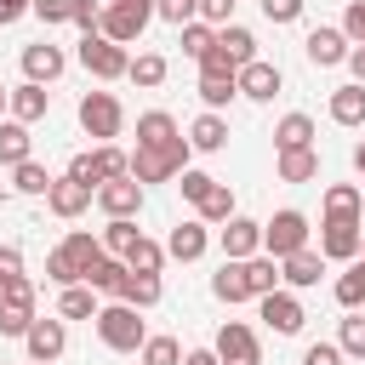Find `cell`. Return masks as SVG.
<instances>
[{
    "mask_svg": "<svg viewBox=\"0 0 365 365\" xmlns=\"http://www.w3.org/2000/svg\"><path fill=\"white\" fill-rule=\"evenodd\" d=\"M103 262V240L97 234H86V228H74L51 257H46V279L51 285H86V274Z\"/></svg>",
    "mask_w": 365,
    "mask_h": 365,
    "instance_id": "6da1fadb",
    "label": "cell"
},
{
    "mask_svg": "<svg viewBox=\"0 0 365 365\" xmlns=\"http://www.w3.org/2000/svg\"><path fill=\"white\" fill-rule=\"evenodd\" d=\"M188 137H171L165 148H131L125 154V171L137 177V182H171L177 171H188Z\"/></svg>",
    "mask_w": 365,
    "mask_h": 365,
    "instance_id": "7a4b0ae2",
    "label": "cell"
},
{
    "mask_svg": "<svg viewBox=\"0 0 365 365\" xmlns=\"http://www.w3.org/2000/svg\"><path fill=\"white\" fill-rule=\"evenodd\" d=\"M137 314H143V308H131V302H120V297H114L108 308H97V314H91V325H97L103 348H114V354H137V348H143V336H148Z\"/></svg>",
    "mask_w": 365,
    "mask_h": 365,
    "instance_id": "3957f363",
    "label": "cell"
},
{
    "mask_svg": "<svg viewBox=\"0 0 365 365\" xmlns=\"http://www.w3.org/2000/svg\"><path fill=\"white\" fill-rule=\"evenodd\" d=\"M80 63H86V74H97V80H125L131 51L114 46L108 34H86V40H80Z\"/></svg>",
    "mask_w": 365,
    "mask_h": 365,
    "instance_id": "277c9868",
    "label": "cell"
},
{
    "mask_svg": "<svg viewBox=\"0 0 365 365\" xmlns=\"http://www.w3.org/2000/svg\"><path fill=\"white\" fill-rule=\"evenodd\" d=\"M80 125H86V137H120V125H125V108H120V97L114 91H86L80 97Z\"/></svg>",
    "mask_w": 365,
    "mask_h": 365,
    "instance_id": "5b68a950",
    "label": "cell"
},
{
    "mask_svg": "<svg viewBox=\"0 0 365 365\" xmlns=\"http://www.w3.org/2000/svg\"><path fill=\"white\" fill-rule=\"evenodd\" d=\"M308 245V217L302 211H274L268 222H262V251L268 257H291V251H302Z\"/></svg>",
    "mask_w": 365,
    "mask_h": 365,
    "instance_id": "8992f818",
    "label": "cell"
},
{
    "mask_svg": "<svg viewBox=\"0 0 365 365\" xmlns=\"http://www.w3.org/2000/svg\"><path fill=\"white\" fill-rule=\"evenodd\" d=\"M359 234H365V222H354V217H325V222H319V257H325V262H354V257H359Z\"/></svg>",
    "mask_w": 365,
    "mask_h": 365,
    "instance_id": "52a82bcc",
    "label": "cell"
},
{
    "mask_svg": "<svg viewBox=\"0 0 365 365\" xmlns=\"http://www.w3.org/2000/svg\"><path fill=\"white\" fill-rule=\"evenodd\" d=\"M91 200H97V188H86L80 177H51V188H46V205H51V217H63V222H74V217H86L91 211Z\"/></svg>",
    "mask_w": 365,
    "mask_h": 365,
    "instance_id": "ba28073f",
    "label": "cell"
},
{
    "mask_svg": "<svg viewBox=\"0 0 365 365\" xmlns=\"http://www.w3.org/2000/svg\"><path fill=\"white\" fill-rule=\"evenodd\" d=\"M217 359L222 365H262V348H257V331L251 325H240V319H228L222 331H217Z\"/></svg>",
    "mask_w": 365,
    "mask_h": 365,
    "instance_id": "9c48e42d",
    "label": "cell"
},
{
    "mask_svg": "<svg viewBox=\"0 0 365 365\" xmlns=\"http://www.w3.org/2000/svg\"><path fill=\"white\" fill-rule=\"evenodd\" d=\"M234 80H240V97H251V103H274L279 86H285L279 63H262V57H251L245 68H234Z\"/></svg>",
    "mask_w": 365,
    "mask_h": 365,
    "instance_id": "30bf717a",
    "label": "cell"
},
{
    "mask_svg": "<svg viewBox=\"0 0 365 365\" xmlns=\"http://www.w3.org/2000/svg\"><path fill=\"white\" fill-rule=\"evenodd\" d=\"M262 302V319H268V331H279V336H297L302 331V302H297V291H285V285H274L268 297H257Z\"/></svg>",
    "mask_w": 365,
    "mask_h": 365,
    "instance_id": "8fae6325",
    "label": "cell"
},
{
    "mask_svg": "<svg viewBox=\"0 0 365 365\" xmlns=\"http://www.w3.org/2000/svg\"><path fill=\"white\" fill-rule=\"evenodd\" d=\"M143 29H148V11H131V6H120V0H108V6H103V17H97V34H108L114 46L143 40Z\"/></svg>",
    "mask_w": 365,
    "mask_h": 365,
    "instance_id": "7c38bea8",
    "label": "cell"
},
{
    "mask_svg": "<svg viewBox=\"0 0 365 365\" xmlns=\"http://www.w3.org/2000/svg\"><path fill=\"white\" fill-rule=\"evenodd\" d=\"M97 205L108 211V217H137L143 211V182L125 171V177H108V182H97Z\"/></svg>",
    "mask_w": 365,
    "mask_h": 365,
    "instance_id": "4fadbf2b",
    "label": "cell"
},
{
    "mask_svg": "<svg viewBox=\"0 0 365 365\" xmlns=\"http://www.w3.org/2000/svg\"><path fill=\"white\" fill-rule=\"evenodd\" d=\"M217 240H222V257H228V262H245V257H257V251H262V222H251V217H240V211H234V217L222 222V234H217Z\"/></svg>",
    "mask_w": 365,
    "mask_h": 365,
    "instance_id": "5bb4252c",
    "label": "cell"
},
{
    "mask_svg": "<svg viewBox=\"0 0 365 365\" xmlns=\"http://www.w3.org/2000/svg\"><path fill=\"white\" fill-rule=\"evenodd\" d=\"M205 245H211V222L182 217V222L171 228V240H165V257H177V262H200V257H205Z\"/></svg>",
    "mask_w": 365,
    "mask_h": 365,
    "instance_id": "9a60e30c",
    "label": "cell"
},
{
    "mask_svg": "<svg viewBox=\"0 0 365 365\" xmlns=\"http://www.w3.org/2000/svg\"><path fill=\"white\" fill-rule=\"evenodd\" d=\"M302 51H308V63L314 68H336V63H348V34L342 29H308V40H302Z\"/></svg>",
    "mask_w": 365,
    "mask_h": 365,
    "instance_id": "2e32d148",
    "label": "cell"
},
{
    "mask_svg": "<svg viewBox=\"0 0 365 365\" xmlns=\"http://www.w3.org/2000/svg\"><path fill=\"white\" fill-rule=\"evenodd\" d=\"M68 68V57H63V46H51V40H34V46H23V74L29 80H40V86H51L57 74Z\"/></svg>",
    "mask_w": 365,
    "mask_h": 365,
    "instance_id": "e0dca14e",
    "label": "cell"
},
{
    "mask_svg": "<svg viewBox=\"0 0 365 365\" xmlns=\"http://www.w3.org/2000/svg\"><path fill=\"white\" fill-rule=\"evenodd\" d=\"M274 177L279 182H314L319 177V148H274Z\"/></svg>",
    "mask_w": 365,
    "mask_h": 365,
    "instance_id": "ac0fdd59",
    "label": "cell"
},
{
    "mask_svg": "<svg viewBox=\"0 0 365 365\" xmlns=\"http://www.w3.org/2000/svg\"><path fill=\"white\" fill-rule=\"evenodd\" d=\"M23 348H29V359H63V348H68L63 319H34V325L23 331Z\"/></svg>",
    "mask_w": 365,
    "mask_h": 365,
    "instance_id": "d6986e66",
    "label": "cell"
},
{
    "mask_svg": "<svg viewBox=\"0 0 365 365\" xmlns=\"http://www.w3.org/2000/svg\"><path fill=\"white\" fill-rule=\"evenodd\" d=\"M6 108H11V120H23V125H34V120H46V108H51V91H46L40 80H23V86H11V97H6Z\"/></svg>",
    "mask_w": 365,
    "mask_h": 365,
    "instance_id": "ffe728a7",
    "label": "cell"
},
{
    "mask_svg": "<svg viewBox=\"0 0 365 365\" xmlns=\"http://www.w3.org/2000/svg\"><path fill=\"white\" fill-rule=\"evenodd\" d=\"M319 274H325V257L319 251H291V257H279V279L291 285V291H308V285H319Z\"/></svg>",
    "mask_w": 365,
    "mask_h": 365,
    "instance_id": "44dd1931",
    "label": "cell"
},
{
    "mask_svg": "<svg viewBox=\"0 0 365 365\" xmlns=\"http://www.w3.org/2000/svg\"><path fill=\"white\" fill-rule=\"evenodd\" d=\"M217 51H222L234 68H245V63L257 57V34H251L245 23H222V29H217Z\"/></svg>",
    "mask_w": 365,
    "mask_h": 365,
    "instance_id": "7402d4cb",
    "label": "cell"
},
{
    "mask_svg": "<svg viewBox=\"0 0 365 365\" xmlns=\"http://www.w3.org/2000/svg\"><path fill=\"white\" fill-rule=\"evenodd\" d=\"M188 148H200V154H217V148H228V120H222L217 108H205V114L188 125Z\"/></svg>",
    "mask_w": 365,
    "mask_h": 365,
    "instance_id": "603a6c76",
    "label": "cell"
},
{
    "mask_svg": "<svg viewBox=\"0 0 365 365\" xmlns=\"http://www.w3.org/2000/svg\"><path fill=\"white\" fill-rule=\"evenodd\" d=\"M171 137H182V131H177V120H171L165 108H148V114H137V148H165Z\"/></svg>",
    "mask_w": 365,
    "mask_h": 365,
    "instance_id": "cb8c5ba5",
    "label": "cell"
},
{
    "mask_svg": "<svg viewBox=\"0 0 365 365\" xmlns=\"http://www.w3.org/2000/svg\"><path fill=\"white\" fill-rule=\"evenodd\" d=\"M211 297H217V302H228V308H234V302H245V297H251V285H245V262H222V268L211 274Z\"/></svg>",
    "mask_w": 365,
    "mask_h": 365,
    "instance_id": "d4e9b609",
    "label": "cell"
},
{
    "mask_svg": "<svg viewBox=\"0 0 365 365\" xmlns=\"http://www.w3.org/2000/svg\"><path fill=\"white\" fill-rule=\"evenodd\" d=\"M331 120H336V125H365V86H359V80L331 91Z\"/></svg>",
    "mask_w": 365,
    "mask_h": 365,
    "instance_id": "484cf974",
    "label": "cell"
},
{
    "mask_svg": "<svg viewBox=\"0 0 365 365\" xmlns=\"http://www.w3.org/2000/svg\"><path fill=\"white\" fill-rule=\"evenodd\" d=\"M120 262H125L131 274H160V268H165V245H160V240H148V234H137V240H131V251H125Z\"/></svg>",
    "mask_w": 365,
    "mask_h": 365,
    "instance_id": "4316f807",
    "label": "cell"
},
{
    "mask_svg": "<svg viewBox=\"0 0 365 365\" xmlns=\"http://www.w3.org/2000/svg\"><path fill=\"white\" fill-rule=\"evenodd\" d=\"M359 211H365V188H354V182H331L325 188V217H354L359 222Z\"/></svg>",
    "mask_w": 365,
    "mask_h": 365,
    "instance_id": "83f0119b",
    "label": "cell"
},
{
    "mask_svg": "<svg viewBox=\"0 0 365 365\" xmlns=\"http://www.w3.org/2000/svg\"><path fill=\"white\" fill-rule=\"evenodd\" d=\"M245 285H251V297H268L279 285V257H268V251L245 257Z\"/></svg>",
    "mask_w": 365,
    "mask_h": 365,
    "instance_id": "f1b7e54d",
    "label": "cell"
},
{
    "mask_svg": "<svg viewBox=\"0 0 365 365\" xmlns=\"http://www.w3.org/2000/svg\"><path fill=\"white\" fill-rule=\"evenodd\" d=\"M29 148H34L29 125H23V120H0V165H17V160H29Z\"/></svg>",
    "mask_w": 365,
    "mask_h": 365,
    "instance_id": "f546056e",
    "label": "cell"
},
{
    "mask_svg": "<svg viewBox=\"0 0 365 365\" xmlns=\"http://www.w3.org/2000/svg\"><path fill=\"white\" fill-rule=\"evenodd\" d=\"M125 274H131V268H125L120 257H108V251H103V262H97L91 274H86V285H91V291H103V297H120V285H125Z\"/></svg>",
    "mask_w": 365,
    "mask_h": 365,
    "instance_id": "4dcf8cb0",
    "label": "cell"
},
{
    "mask_svg": "<svg viewBox=\"0 0 365 365\" xmlns=\"http://www.w3.org/2000/svg\"><path fill=\"white\" fill-rule=\"evenodd\" d=\"M91 314H97V291H91V285H63L57 319H91Z\"/></svg>",
    "mask_w": 365,
    "mask_h": 365,
    "instance_id": "1f68e13d",
    "label": "cell"
},
{
    "mask_svg": "<svg viewBox=\"0 0 365 365\" xmlns=\"http://www.w3.org/2000/svg\"><path fill=\"white\" fill-rule=\"evenodd\" d=\"M240 97V80L234 74H200V103L205 108H228Z\"/></svg>",
    "mask_w": 365,
    "mask_h": 365,
    "instance_id": "d6a6232c",
    "label": "cell"
},
{
    "mask_svg": "<svg viewBox=\"0 0 365 365\" xmlns=\"http://www.w3.org/2000/svg\"><path fill=\"white\" fill-rule=\"evenodd\" d=\"M308 143H314V120L308 114H285L274 125V148H308Z\"/></svg>",
    "mask_w": 365,
    "mask_h": 365,
    "instance_id": "836d02e7",
    "label": "cell"
},
{
    "mask_svg": "<svg viewBox=\"0 0 365 365\" xmlns=\"http://www.w3.org/2000/svg\"><path fill=\"white\" fill-rule=\"evenodd\" d=\"M11 188H17V194H46V188H51V171L29 154V160H17V165H11Z\"/></svg>",
    "mask_w": 365,
    "mask_h": 365,
    "instance_id": "e575fe53",
    "label": "cell"
},
{
    "mask_svg": "<svg viewBox=\"0 0 365 365\" xmlns=\"http://www.w3.org/2000/svg\"><path fill=\"white\" fill-rule=\"evenodd\" d=\"M194 211H200V222H228V217H234V188H228V182H211Z\"/></svg>",
    "mask_w": 365,
    "mask_h": 365,
    "instance_id": "d590c367",
    "label": "cell"
},
{
    "mask_svg": "<svg viewBox=\"0 0 365 365\" xmlns=\"http://www.w3.org/2000/svg\"><path fill=\"white\" fill-rule=\"evenodd\" d=\"M120 302H131V308H154V302H160V274H125Z\"/></svg>",
    "mask_w": 365,
    "mask_h": 365,
    "instance_id": "8d00e7d4",
    "label": "cell"
},
{
    "mask_svg": "<svg viewBox=\"0 0 365 365\" xmlns=\"http://www.w3.org/2000/svg\"><path fill=\"white\" fill-rule=\"evenodd\" d=\"M336 302H342V308H359V302H365V257H354V262L336 274Z\"/></svg>",
    "mask_w": 365,
    "mask_h": 365,
    "instance_id": "74e56055",
    "label": "cell"
},
{
    "mask_svg": "<svg viewBox=\"0 0 365 365\" xmlns=\"http://www.w3.org/2000/svg\"><path fill=\"white\" fill-rule=\"evenodd\" d=\"M137 234H143L137 217H108V228H103V251H108V257H125Z\"/></svg>",
    "mask_w": 365,
    "mask_h": 365,
    "instance_id": "f35d334b",
    "label": "cell"
},
{
    "mask_svg": "<svg viewBox=\"0 0 365 365\" xmlns=\"http://www.w3.org/2000/svg\"><path fill=\"white\" fill-rule=\"evenodd\" d=\"M336 348H342V359H365V314L348 308V319H342V331H336Z\"/></svg>",
    "mask_w": 365,
    "mask_h": 365,
    "instance_id": "ab89813d",
    "label": "cell"
},
{
    "mask_svg": "<svg viewBox=\"0 0 365 365\" xmlns=\"http://www.w3.org/2000/svg\"><path fill=\"white\" fill-rule=\"evenodd\" d=\"M125 80H137V86H160V80H165V57H160V51H137L131 68H125Z\"/></svg>",
    "mask_w": 365,
    "mask_h": 365,
    "instance_id": "60d3db41",
    "label": "cell"
},
{
    "mask_svg": "<svg viewBox=\"0 0 365 365\" xmlns=\"http://www.w3.org/2000/svg\"><path fill=\"white\" fill-rule=\"evenodd\" d=\"M143 365H182V348H177V336H143Z\"/></svg>",
    "mask_w": 365,
    "mask_h": 365,
    "instance_id": "b9f144b4",
    "label": "cell"
},
{
    "mask_svg": "<svg viewBox=\"0 0 365 365\" xmlns=\"http://www.w3.org/2000/svg\"><path fill=\"white\" fill-rule=\"evenodd\" d=\"M211 46H217V29H211V23H200V17H194V23H182V51H188L194 63H200Z\"/></svg>",
    "mask_w": 365,
    "mask_h": 365,
    "instance_id": "7bdbcfd3",
    "label": "cell"
},
{
    "mask_svg": "<svg viewBox=\"0 0 365 365\" xmlns=\"http://www.w3.org/2000/svg\"><path fill=\"white\" fill-rule=\"evenodd\" d=\"M34 325V308L29 302H0V336H23Z\"/></svg>",
    "mask_w": 365,
    "mask_h": 365,
    "instance_id": "ee69618b",
    "label": "cell"
},
{
    "mask_svg": "<svg viewBox=\"0 0 365 365\" xmlns=\"http://www.w3.org/2000/svg\"><path fill=\"white\" fill-rule=\"evenodd\" d=\"M154 17H165V23H194L200 17V0H154Z\"/></svg>",
    "mask_w": 365,
    "mask_h": 365,
    "instance_id": "f6af8a7d",
    "label": "cell"
},
{
    "mask_svg": "<svg viewBox=\"0 0 365 365\" xmlns=\"http://www.w3.org/2000/svg\"><path fill=\"white\" fill-rule=\"evenodd\" d=\"M91 160H97V171H103V182H108V177H125V154H120L114 143H97V148H91Z\"/></svg>",
    "mask_w": 365,
    "mask_h": 365,
    "instance_id": "bcb514c9",
    "label": "cell"
},
{
    "mask_svg": "<svg viewBox=\"0 0 365 365\" xmlns=\"http://www.w3.org/2000/svg\"><path fill=\"white\" fill-rule=\"evenodd\" d=\"M211 182H217V177H211V171H177V188H182V200H188V205H200V200H205V188H211Z\"/></svg>",
    "mask_w": 365,
    "mask_h": 365,
    "instance_id": "7dc6e473",
    "label": "cell"
},
{
    "mask_svg": "<svg viewBox=\"0 0 365 365\" xmlns=\"http://www.w3.org/2000/svg\"><path fill=\"white\" fill-rule=\"evenodd\" d=\"M97 17H103V0H74L68 6V23H80L86 34H97Z\"/></svg>",
    "mask_w": 365,
    "mask_h": 365,
    "instance_id": "c3c4849f",
    "label": "cell"
},
{
    "mask_svg": "<svg viewBox=\"0 0 365 365\" xmlns=\"http://www.w3.org/2000/svg\"><path fill=\"white\" fill-rule=\"evenodd\" d=\"M342 34H348V46H365V0H354L342 11Z\"/></svg>",
    "mask_w": 365,
    "mask_h": 365,
    "instance_id": "681fc988",
    "label": "cell"
},
{
    "mask_svg": "<svg viewBox=\"0 0 365 365\" xmlns=\"http://www.w3.org/2000/svg\"><path fill=\"white\" fill-rule=\"evenodd\" d=\"M200 23H211V29L234 23V0H200Z\"/></svg>",
    "mask_w": 365,
    "mask_h": 365,
    "instance_id": "f907efd6",
    "label": "cell"
},
{
    "mask_svg": "<svg viewBox=\"0 0 365 365\" xmlns=\"http://www.w3.org/2000/svg\"><path fill=\"white\" fill-rule=\"evenodd\" d=\"M302 365H342V348L336 342H308L302 348Z\"/></svg>",
    "mask_w": 365,
    "mask_h": 365,
    "instance_id": "816d5d0a",
    "label": "cell"
},
{
    "mask_svg": "<svg viewBox=\"0 0 365 365\" xmlns=\"http://www.w3.org/2000/svg\"><path fill=\"white\" fill-rule=\"evenodd\" d=\"M262 17L268 23H297L302 17V0H262Z\"/></svg>",
    "mask_w": 365,
    "mask_h": 365,
    "instance_id": "f5cc1de1",
    "label": "cell"
},
{
    "mask_svg": "<svg viewBox=\"0 0 365 365\" xmlns=\"http://www.w3.org/2000/svg\"><path fill=\"white\" fill-rule=\"evenodd\" d=\"M68 177H80L86 188H97V182H103V171H97V160H91V154H74V160H68Z\"/></svg>",
    "mask_w": 365,
    "mask_h": 365,
    "instance_id": "db71d44e",
    "label": "cell"
},
{
    "mask_svg": "<svg viewBox=\"0 0 365 365\" xmlns=\"http://www.w3.org/2000/svg\"><path fill=\"white\" fill-rule=\"evenodd\" d=\"M68 6H74V0H34L29 11H34L40 23H68Z\"/></svg>",
    "mask_w": 365,
    "mask_h": 365,
    "instance_id": "11a10c76",
    "label": "cell"
},
{
    "mask_svg": "<svg viewBox=\"0 0 365 365\" xmlns=\"http://www.w3.org/2000/svg\"><path fill=\"white\" fill-rule=\"evenodd\" d=\"M23 274V251L17 245H0V279H17Z\"/></svg>",
    "mask_w": 365,
    "mask_h": 365,
    "instance_id": "9f6ffc18",
    "label": "cell"
},
{
    "mask_svg": "<svg viewBox=\"0 0 365 365\" xmlns=\"http://www.w3.org/2000/svg\"><path fill=\"white\" fill-rule=\"evenodd\" d=\"M29 6H34V0H0V29L17 23V17H29Z\"/></svg>",
    "mask_w": 365,
    "mask_h": 365,
    "instance_id": "6f0895ef",
    "label": "cell"
},
{
    "mask_svg": "<svg viewBox=\"0 0 365 365\" xmlns=\"http://www.w3.org/2000/svg\"><path fill=\"white\" fill-rule=\"evenodd\" d=\"M182 365H222V359H217V348H188Z\"/></svg>",
    "mask_w": 365,
    "mask_h": 365,
    "instance_id": "680465c9",
    "label": "cell"
},
{
    "mask_svg": "<svg viewBox=\"0 0 365 365\" xmlns=\"http://www.w3.org/2000/svg\"><path fill=\"white\" fill-rule=\"evenodd\" d=\"M348 68H354V80L365 86V46H354V51H348Z\"/></svg>",
    "mask_w": 365,
    "mask_h": 365,
    "instance_id": "91938a15",
    "label": "cell"
},
{
    "mask_svg": "<svg viewBox=\"0 0 365 365\" xmlns=\"http://www.w3.org/2000/svg\"><path fill=\"white\" fill-rule=\"evenodd\" d=\"M120 6H131V11H148V17H154V0H120Z\"/></svg>",
    "mask_w": 365,
    "mask_h": 365,
    "instance_id": "94428289",
    "label": "cell"
},
{
    "mask_svg": "<svg viewBox=\"0 0 365 365\" xmlns=\"http://www.w3.org/2000/svg\"><path fill=\"white\" fill-rule=\"evenodd\" d=\"M354 165H359V177H365V143H359V148H354Z\"/></svg>",
    "mask_w": 365,
    "mask_h": 365,
    "instance_id": "6125c7cd",
    "label": "cell"
},
{
    "mask_svg": "<svg viewBox=\"0 0 365 365\" xmlns=\"http://www.w3.org/2000/svg\"><path fill=\"white\" fill-rule=\"evenodd\" d=\"M6 97H11V86H0V120H6Z\"/></svg>",
    "mask_w": 365,
    "mask_h": 365,
    "instance_id": "be15d7a7",
    "label": "cell"
},
{
    "mask_svg": "<svg viewBox=\"0 0 365 365\" xmlns=\"http://www.w3.org/2000/svg\"><path fill=\"white\" fill-rule=\"evenodd\" d=\"M34 365H57V359H34Z\"/></svg>",
    "mask_w": 365,
    "mask_h": 365,
    "instance_id": "e7e4bbea",
    "label": "cell"
},
{
    "mask_svg": "<svg viewBox=\"0 0 365 365\" xmlns=\"http://www.w3.org/2000/svg\"><path fill=\"white\" fill-rule=\"evenodd\" d=\"M359 257H365V234H359Z\"/></svg>",
    "mask_w": 365,
    "mask_h": 365,
    "instance_id": "03108f58",
    "label": "cell"
}]
</instances>
